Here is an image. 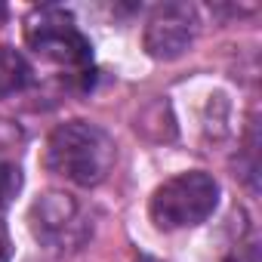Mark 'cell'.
Returning <instances> with one entry per match:
<instances>
[{
	"label": "cell",
	"mask_w": 262,
	"mask_h": 262,
	"mask_svg": "<svg viewBox=\"0 0 262 262\" xmlns=\"http://www.w3.org/2000/svg\"><path fill=\"white\" fill-rule=\"evenodd\" d=\"M117 161V145L99 123L65 120L59 123L43 148V167L80 188H93L108 179Z\"/></svg>",
	"instance_id": "6da1fadb"
},
{
	"label": "cell",
	"mask_w": 262,
	"mask_h": 262,
	"mask_svg": "<svg viewBox=\"0 0 262 262\" xmlns=\"http://www.w3.org/2000/svg\"><path fill=\"white\" fill-rule=\"evenodd\" d=\"M216 204H219V182L204 170H188L155 188L148 201V216L161 231H179L207 222Z\"/></svg>",
	"instance_id": "7a4b0ae2"
},
{
	"label": "cell",
	"mask_w": 262,
	"mask_h": 262,
	"mask_svg": "<svg viewBox=\"0 0 262 262\" xmlns=\"http://www.w3.org/2000/svg\"><path fill=\"white\" fill-rule=\"evenodd\" d=\"M28 228L40 247L68 256L86 247V241L93 237V216L74 194L53 188L37 194L28 207Z\"/></svg>",
	"instance_id": "3957f363"
},
{
	"label": "cell",
	"mask_w": 262,
	"mask_h": 262,
	"mask_svg": "<svg viewBox=\"0 0 262 262\" xmlns=\"http://www.w3.org/2000/svg\"><path fill=\"white\" fill-rule=\"evenodd\" d=\"M25 43L56 68L80 71L93 62V47L77 28L74 16L62 7H37L25 19Z\"/></svg>",
	"instance_id": "277c9868"
},
{
	"label": "cell",
	"mask_w": 262,
	"mask_h": 262,
	"mask_svg": "<svg viewBox=\"0 0 262 262\" xmlns=\"http://www.w3.org/2000/svg\"><path fill=\"white\" fill-rule=\"evenodd\" d=\"M198 25H201L198 10L188 4L158 7L145 22V34H142L145 53L151 59H161V62H173V59L185 56L198 37Z\"/></svg>",
	"instance_id": "5b68a950"
},
{
	"label": "cell",
	"mask_w": 262,
	"mask_h": 262,
	"mask_svg": "<svg viewBox=\"0 0 262 262\" xmlns=\"http://www.w3.org/2000/svg\"><path fill=\"white\" fill-rule=\"evenodd\" d=\"M31 80H34V71L28 59L13 47H0V99L22 93Z\"/></svg>",
	"instance_id": "8992f818"
},
{
	"label": "cell",
	"mask_w": 262,
	"mask_h": 262,
	"mask_svg": "<svg viewBox=\"0 0 262 262\" xmlns=\"http://www.w3.org/2000/svg\"><path fill=\"white\" fill-rule=\"evenodd\" d=\"M19 191H22V170L16 164H0V213L16 201Z\"/></svg>",
	"instance_id": "52a82bcc"
},
{
	"label": "cell",
	"mask_w": 262,
	"mask_h": 262,
	"mask_svg": "<svg viewBox=\"0 0 262 262\" xmlns=\"http://www.w3.org/2000/svg\"><path fill=\"white\" fill-rule=\"evenodd\" d=\"M13 259V237H10V228L0 222V262H10Z\"/></svg>",
	"instance_id": "ba28073f"
},
{
	"label": "cell",
	"mask_w": 262,
	"mask_h": 262,
	"mask_svg": "<svg viewBox=\"0 0 262 262\" xmlns=\"http://www.w3.org/2000/svg\"><path fill=\"white\" fill-rule=\"evenodd\" d=\"M4 19H7V4H0V25H4Z\"/></svg>",
	"instance_id": "9c48e42d"
}]
</instances>
